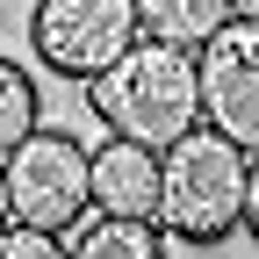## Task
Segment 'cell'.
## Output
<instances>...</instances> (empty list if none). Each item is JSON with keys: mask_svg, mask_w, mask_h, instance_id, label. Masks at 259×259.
I'll return each mask as SVG.
<instances>
[{"mask_svg": "<svg viewBox=\"0 0 259 259\" xmlns=\"http://www.w3.org/2000/svg\"><path fill=\"white\" fill-rule=\"evenodd\" d=\"M94 115L144 151H173L187 130H202V58L137 36L130 58H115L94 79Z\"/></svg>", "mask_w": 259, "mask_h": 259, "instance_id": "6da1fadb", "label": "cell"}, {"mask_svg": "<svg viewBox=\"0 0 259 259\" xmlns=\"http://www.w3.org/2000/svg\"><path fill=\"white\" fill-rule=\"evenodd\" d=\"M245 151L223 130H187L173 151H158V231L180 245H223L245 223Z\"/></svg>", "mask_w": 259, "mask_h": 259, "instance_id": "7a4b0ae2", "label": "cell"}, {"mask_svg": "<svg viewBox=\"0 0 259 259\" xmlns=\"http://www.w3.org/2000/svg\"><path fill=\"white\" fill-rule=\"evenodd\" d=\"M0 166H8V209L29 231L58 238L94 209V151L72 130H29Z\"/></svg>", "mask_w": 259, "mask_h": 259, "instance_id": "3957f363", "label": "cell"}, {"mask_svg": "<svg viewBox=\"0 0 259 259\" xmlns=\"http://www.w3.org/2000/svg\"><path fill=\"white\" fill-rule=\"evenodd\" d=\"M137 0H36L29 15V51L44 72L58 79H101L115 58H130L137 44Z\"/></svg>", "mask_w": 259, "mask_h": 259, "instance_id": "277c9868", "label": "cell"}, {"mask_svg": "<svg viewBox=\"0 0 259 259\" xmlns=\"http://www.w3.org/2000/svg\"><path fill=\"white\" fill-rule=\"evenodd\" d=\"M202 115L245 158H259V22H231L202 51Z\"/></svg>", "mask_w": 259, "mask_h": 259, "instance_id": "5b68a950", "label": "cell"}, {"mask_svg": "<svg viewBox=\"0 0 259 259\" xmlns=\"http://www.w3.org/2000/svg\"><path fill=\"white\" fill-rule=\"evenodd\" d=\"M94 209L122 223H158V151L108 137L94 151Z\"/></svg>", "mask_w": 259, "mask_h": 259, "instance_id": "8992f818", "label": "cell"}, {"mask_svg": "<svg viewBox=\"0 0 259 259\" xmlns=\"http://www.w3.org/2000/svg\"><path fill=\"white\" fill-rule=\"evenodd\" d=\"M231 0H137V29L151 44H180V51H209L231 29Z\"/></svg>", "mask_w": 259, "mask_h": 259, "instance_id": "52a82bcc", "label": "cell"}, {"mask_svg": "<svg viewBox=\"0 0 259 259\" xmlns=\"http://www.w3.org/2000/svg\"><path fill=\"white\" fill-rule=\"evenodd\" d=\"M72 259H166L158 223H122V216H94L72 238Z\"/></svg>", "mask_w": 259, "mask_h": 259, "instance_id": "ba28073f", "label": "cell"}, {"mask_svg": "<svg viewBox=\"0 0 259 259\" xmlns=\"http://www.w3.org/2000/svg\"><path fill=\"white\" fill-rule=\"evenodd\" d=\"M36 115H44V101H36V79H29L15 58H0V158H8V151L29 137V130H44Z\"/></svg>", "mask_w": 259, "mask_h": 259, "instance_id": "9c48e42d", "label": "cell"}, {"mask_svg": "<svg viewBox=\"0 0 259 259\" xmlns=\"http://www.w3.org/2000/svg\"><path fill=\"white\" fill-rule=\"evenodd\" d=\"M0 259H72L51 231H29V223H8L0 231Z\"/></svg>", "mask_w": 259, "mask_h": 259, "instance_id": "30bf717a", "label": "cell"}, {"mask_svg": "<svg viewBox=\"0 0 259 259\" xmlns=\"http://www.w3.org/2000/svg\"><path fill=\"white\" fill-rule=\"evenodd\" d=\"M245 231H252V245H259V166H252V180H245Z\"/></svg>", "mask_w": 259, "mask_h": 259, "instance_id": "8fae6325", "label": "cell"}, {"mask_svg": "<svg viewBox=\"0 0 259 259\" xmlns=\"http://www.w3.org/2000/svg\"><path fill=\"white\" fill-rule=\"evenodd\" d=\"M15 223V209H8V166H0V231Z\"/></svg>", "mask_w": 259, "mask_h": 259, "instance_id": "7c38bea8", "label": "cell"}, {"mask_svg": "<svg viewBox=\"0 0 259 259\" xmlns=\"http://www.w3.org/2000/svg\"><path fill=\"white\" fill-rule=\"evenodd\" d=\"M231 8H238V15H245V22H259V0H231Z\"/></svg>", "mask_w": 259, "mask_h": 259, "instance_id": "4fadbf2b", "label": "cell"}]
</instances>
